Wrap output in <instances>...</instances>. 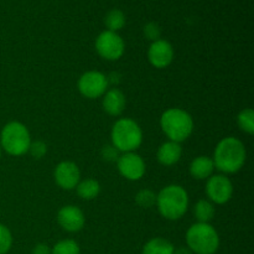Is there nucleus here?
Segmentation results:
<instances>
[{"label":"nucleus","instance_id":"f257e3e1","mask_svg":"<svg viewBox=\"0 0 254 254\" xmlns=\"http://www.w3.org/2000/svg\"><path fill=\"white\" fill-rule=\"evenodd\" d=\"M247 159L246 146L240 139L227 136L223 138L213 151V164L215 169L223 174H236L243 168Z\"/></svg>","mask_w":254,"mask_h":254},{"label":"nucleus","instance_id":"f03ea898","mask_svg":"<svg viewBox=\"0 0 254 254\" xmlns=\"http://www.w3.org/2000/svg\"><path fill=\"white\" fill-rule=\"evenodd\" d=\"M156 207L165 220L178 221L189 208V193L183 186L168 185L156 193Z\"/></svg>","mask_w":254,"mask_h":254},{"label":"nucleus","instance_id":"7ed1b4c3","mask_svg":"<svg viewBox=\"0 0 254 254\" xmlns=\"http://www.w3.org/2000/svg\"><path fill=\"white\" fill-rule=\"evenodd\" d=\"M160 127L169 140L183 143L193 131V119L189 112L181 108H169L161 114Z\"/></svg>","mask_w":254,"mask_h":254},{"label":"nucleus","instance_id":"20e7f679","mask_svg":"<svg viewBox=\"0 0 254 254\" xmlns=\"http://www.w3.org/2000/svg\"><path fill=\"white\" fill-rule=\"evenodd\" d=\"M111 139L112 145L119 153H131L143 143V130L133 119L121 118L112 128Z\"/></svg>","mask_w":254,"mask_h":254},{"label":"nucleus","instance_id":"39448f33","mask_svg":"<svg viewBox=\"0 0 254 254\" xmlns=\"http://www.w3.org/2000/svg\"><path fill=\"white\" fill-rule=\"evenodd\" d=\"M220 243L218 232L211 223H193L186 232V245L193 254H215Z\"/></svg>","mask_w":254,"mask_h":254},{"label":"nucleus","instance_id":"423d86ee","mask_svg":"<svg viewBox=\"0 0 254 254\" xmlns=\"http://www.w3.org/2000/svg\"><path fill=\"white\" fill-rule=\"evenodd\" d=\"M31 135L25 124L20 122H9L0 133V148L9 155L21 156L29 151Z\"/></svg>","mask_w":254,"mask_h":254},{"label":"nucleus","instance_id":"0eeeda50","mask_svg":"<svg viewBox=\"0 0 254 254\" xmlns=\"http://www.w3.org/2000/svg\"><path fill=\"white\" fill-rule=\"evenodd\" d=\"M96 51L107 61H117L124 55L126 44L118 32L106 30L97 36Z\"/></svg>","mask_w":254,"mask_h":254},{"label":"nucleus","instance_id":"6e6552de","mask_svg":"<svg viewBox=\"0 0 254 254\" xmlns=\"http://www.w3.org/2000/svg\"><path fill=\"white\" fill-rule=\"evenodd\" d=\"M108 79L104 73L99 71H87L82 74L77 82L79 93L88 99L103 97L108 91Z\"/></svg>","mask_w":254,"mask_h":254},{"label":"nucleus","instance_id":"1a4fd4ad","mask_svg":"<svg viewBox=\"0 0 254 254\" xmlns=\"http://www.w3.org/2000/svg\"><path fill=\"white\" fill-rule=\"evenodd\" d=\"M206 193L208 200L215 205L227 203L233 196L232 181L223 174L210 176L206 183Z\"/></svg>","mask_w":254,"mask_h":254},{"label":"nucleus","instance_id":"9d476101","mask_svg":"<svg viewBox=\"0 0 254 254\" xmlns=\"http://www.w3.org/2000/svg\"><path fill=\"white\" fill-rule=\"evenodd\" d=\"M119 174L129 181H138L145 175V161L135 151L122 153L117 160Z\"/></svg>","mask_w":254,"mask_h":254},{"label":"nucleus","instance_id":"9b49d317","mask_svg":"<svg viewBox=\"0 0 254 254\" xmlns=\"http://www.w3.org/2000/svg\"><path fill=\"white\" fill-rule=\"evenodd\" d=\"M57 222L62 230L69 233L79 232L84 227L86 217L83 211L74 205H67L60 208L57 213Z\"/></svg>","mask_w":254,"mask_h":254},{"label":"nucleus","instance_id":"f8f14e48","mask_svg":"<svg viewBox=\"0 0 254 254\" xmlns=\"http://www.w3.org/2000/svg\"><path fill=\"white\" fill-rule=\"evenodd\" d=\"M55 181L62 190H73L81 181L79 168L72 161H61L55 168Z\"/></svg>","mask_w":254,"mask_h":254},{"label":"nucleus","instance_id":"ddd939ff","mask_svg":"<svg viewBox=\"0 0 254 254\" xmlns=\"http://www.w3.org/2000/svg\"><path fill=\"white\" fill-rule=\"evenodd\" d=\"M174 47L166 40H158L151 42L148 50V60L155 68H166L174 61Z\"/></svg>","mask_w":254,"mask_h":254},{"label":"nucleus","instance_id":"4468645a","mask_svg":"<svg viewBox=\"0 0 254 254\" xmlns=\"http://www.w3.org/2000/svg\"><path fill=\"white\" fill-rule=\"evenodd\" d=\"M127 99L123 92L118 88H112L104 93L102 106L104 112L112 117L121 116L126 108Z\"/></svg>","mask_w":254,"mask_h":254},{"label":"nucleus","instance_id":"2eb2a0df","mask_svg":"<svg viewBox=\"0 0 254 254\" xmlns=\"http://www.w3.org/2000/svg\"><path fill=\"white\" fill-rule=\"evenodd\" d=\"M183 155V148L181 144L175 143V141L168 140L159 146L156 151V158L158 161L164 166H173L181 159Z\"/></svg>","mask_w":254,"mask_h":254},{"label":"nucleus","instance_id":"dca6fc26","mask_svg":"<svg viewBox=\"0 0 254 254\" xmlns=\"http://www.w3.org/2000/svg\"><path fill=\"white\" fill-rule=\"evenodd\" d=\"M213 171H215V164L210 156H197L190 164V174L196 180H207L210 176L213 175Z\"/></svg>","mask_w":254,"mask_h":254},{"label":"nucleus","instance_id":"f3484780","mask_svg":"<svg viewBox=\"0 0 254 254\" xmlns=\"http://www.w3.org/2000/svg\"><path fill=\"white\" fill-rule=\"evenodd\" d=\"M174 251H175V247L170 241L155 237L144 245L141 254H174Z\"/></svg>","mask_w":254,"mask_h":254},{"label":"nucleus","instance_id":"a211bd4d","mask_svg":"<svg viewBox=\"0 0 254 254\" xmlns=\"http://www.w3.org/2000/svg\"><path fill=\"white\" fill-rule=\"evenodd\" d=\"M76 192L79 198L86 201H92L98 197L101 192V185L94 179H86V180L79 181L76 186Z\"/></svg>","mask_w":254,"mask_h":254},{"label":"nucleus","instance_id":"6ab92c4d","mask_svg":"<svg viewBox=\"0 0 254 254\" xmlns=\"http://www.w3.org/2000/svg\"><path fill=\"white\" fill-rule=\"evenodd\" d=\"M215 205L210 200H200L196 202L193 208V215H195L197 222L210 223L215 217Z\"/></svg>","mask_w":254,"mask_h":254},{"label":"nucleus","instance_id":"aec40b11","mask_svg":"<svg viewBox=\"0 0 254 254\" xmlns=\"http://www.w3.org/2000/svg\"><path fill=\"white\" fill-rule=\"evenodd\" d=\"M104 24H106L108 31L118 32L126 25V15L122 10L112 9L104 17Z\"/></svg>","mask_w":254,"mask_h":254},{"label":"nucleus","instance_id":"412c9836","mask_svg":"<svg viewBox=\"0 0 254 254\" xmlns=\"http://www.w3.org/2000/svg\"><path fill=\"white\" fill-rule=\"evenodd\" d=\"M237 124L241 130L252 135L254 134V112L252 108H246L237 116Z\"/></svg>","mask_w":254,"mask_h":254},{"label":"nucleus","instance_id":"4be33fe9","mask_svg":"<svg viewBox=\"0 0 254 254\" xmlns=\"http://www.w3.org/2000/svg\"><path fill=\"white\" fill-rule=\"evenodd\" d=\"M81 248L73 240H62L51 248V254H79Z\"/></svg>","mask_w":254,"mask_h":254},{"label":"nucleus","instance_id":"5701e85b","mask_svg":"<svg viewBox=\"0 0 254 254\" xmlns=\"http://www.w3.org/2000/svg\"><path fill=\"white\" fill-rule=\"evenodd\" d=\"M135 202L143 208H151L156 205V193L149 189H143L135 195Z\"/></svg>","mask_w":254,"mask_h":254},{"label":"nucleus","instance_id":"b1692460","mask_svg":"<svg viewBox=\"0 0 254 254\" xmlns=\"http://www.w3.org/2000/svg\"><path fill=\"white\" fill-rule=\"evenodd\" d=\"M12 235L9 228L0 223V254H6L11 250Z\"/></svg>","mask_w":254,"mask_h":254},{"label":"nucleus","instance_id":"393cba45","mask_svg":"<svg viewBox=\"0 0 254 254\" xmlns=\"http://www.w3.org/2000/svg\"><path fill=\"white\" fill-rule=\"evenodd\" d=\"M144 36L149 40V41L154 42L158 41L161 39V27L159 26L158 22H148V24L144 26Z\"/></svg>","mask_w":254,"mask_h":254},{"label":"nucleus","instance_id":"a878e982","mask_svg":"<svg viewBox=\"0 0 254 254\" xmlns=\"http://www.w3.org/2000/svg\"><path fill=\"white\" fill-rule=\"evenodd\" d=\"M27 153H30V155L34 159H42L47 153V145L41 140L31 141Z\"/></svg>","mask_w":254,"mask_h":254},{"label":"nucleus","instance_id":"bb28decb","mask_svg":"<svg viewBox=\"0 0 254 254\" xmlns=\"http://www.w3.org/2000/svg\"><path fill=\"white\" fill-rule=\"evenodd\" d=\"M101 155L106 161H109V163H117L121 153H119V151L111 144V145H106L102 148Z\"/></svg>","mask_w":254,"mask_h":254},{"label":"nucleus","instance_id":"cd10ccee","mask_svg":"<svg viewBox=\"0 0 254 254\" xmlns=\"http://www.w3.org/2000/svg\"><path fill=\"white\" fill-rule=\"evenodd\" d=\"M32 254H51V248L45 243H39L32 248Z\"/></svg>","mask_w":254,"mask_h":254},{"label":"nucleus","instance_id":"c85d7f7f","mask_svg":"<svg viewBox=\"0 0 254 254\" xmlns=\"http://www.w3.org/2000/svg\"><path fill=\"white\" fill-rule=\"evenodd\" d=\"M174 254H193L188 247H180L174 251Z\"/></svg>","mask_w":254,"mask_h":254},{"label":"nucleus","instance_id":"c756f323","mask_svg":"<svg viewBox=\"0 0 254 254\" xmlns=\"http://www.w3.org/2000/svg\"><path fill=\"white\" fill-rule=\"evenodd\" d=\"M0 158H1V148H0Z\"/></svg>","mask_w":254,"mask_h":254}]
</instances>
